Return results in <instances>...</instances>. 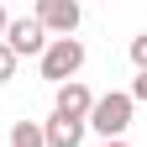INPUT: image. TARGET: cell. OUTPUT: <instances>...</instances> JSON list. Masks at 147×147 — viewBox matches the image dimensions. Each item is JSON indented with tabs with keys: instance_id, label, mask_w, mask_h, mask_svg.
<instances>
[{
	"instance_id": "cell-1",
	"label": "cell",
	"mask_w": 147,
	"mask_h": 147,
	"mask_svg": "<svg viewBox=\"0 0 147 147\" xmlns=\"http://www.w3.org/2000/svg\"><path fill=\"white\" fill-rule=\"evenodd\" d=\"M131 110H137V100L126 95V89H110V95H95L84 126H89V131H100L105 142H116V137H126V126H131Z\"/></svg>"
},
{
	"instance_id": "cell-2",
	"label": "cell",
	"mask_w": 147,
	"mask_h": 147,
	"mask_svg": "<svg viewBox=\"0 0 147 147\" xmlns=\"http://www.w3.org/2000/svg\"><path fill=\"white\" fill-rule=\"evenodd\" d=\"M84 58H89V53H84L79 37H47V47H42V58H37V63H42V79L58 89V84H68L74 74L84 68Z\"/></svg>"
},
{
	"instance_id": "cell-3",
	"label": "cell",
	"mask_w": 147,
	"mask_h": 147,
	"mask_svg": "<svg viewBox=\"0 0 147 147\" xmlns=\"http://www.w3.org/2000/svg\"><path fill=\"white\" fill-rule=\"evenodd\" d=\"M37 26H42L47 37H74L79 32V21H84V5L79 0H37Z\"/></svg>"
},
{
	"instance_id": "cell-4",
	"label": "cell",
	"mask_w": 147,
	"mask_h": 147,
	"mask_svg": "<svg viewBox=\"0 0 147 147\" xmlns=\"http://www.w3.org/2000/svg\"><path fill=\"white\" fill-rule=\"evenodd\" d=\"M16 58H42V47H47V32L37 26V16H11V26L5 37H0Z\"/></svg>"
},
{
	"instance_id": "cell-5",
	"label": "cell",
	"mask_w": 147,
	"mask_h": 147,
	"mask_svg": "<svg viewBox=\"0 0 147 147\" xmlns=\"http://www.w3.org/2000/svg\"><path fill=\"white\" fill-rule=\"evenodd\" d=\"M89 105H95V95H89V84H79V79H68V84L53 89V110H58V116L84 121V116H89Z\"/></svg>"
},
{
	"instance_id": "cell-6",
	"label": "cell",
	"mask_w": 147,
	"mask_h": 147,
	"mask_svg": "<svg viewBox=\"0 0 147 147\" xmlns=\"http://www.w3.org/2000/svg\"><path fill=\"white\" fill-rule=\"evenodd\" d=\"M84 131H89L84 121L58 116V110H53V116L42 121V147H79V142H84Z\"/></svg>"
},
{
	"instance_id": "cell-7",
	"label": "cell",
	"mask_w": 147,
	"mask_h": 147,
	"mask_svg": "<svg viewBox=\"0 0 147 147\" xmlns=\"http://www.w3.org/2000/svg\"><path fill=\"white\" fill-rule=\"evenodd\" d=\"M11 147H42V121H11Z\"/></svg>"
},
{
	"instance_id": "cell-8",
	"label": "cell",
	"mask_w": 147,
	"mask_h": 147,
	"mask_svg": "<svg viewBox=\"0 0 147 147\" xmlns=\"http://www.w3.org/2000/svg\"><path fill=\"white\" fill-rule=\"evenodd\" d=\"M16 63H21V58H16V53L0 42V84H11V79H16Z\"/></svg>"
},
{
	"instance_id": "cell-9",
	"label": "cell",
	"mask_w": 147,
	"mask_h": 147,
	"mask_svg": "<svg viewBox=\"0 0 147 147\" xmlns=\"http://www.w3.org/2000/svg\"><path fill=\"white\" fill-rule=\"evenodd\" d=\"M131 63H137V74L147 68V32H142V37H131Z\"/></svg>"
},
{
	"instance_id": "cell-10",
	"label": "cell",
	"mask_w": 147,
	"mask_h": 147,
	"mask_svg": "<svg viewBox=\"0 0 147 147\" xmlns=\"http://www.w3.org/2000/svg\"><path fill=\"white\" fill-rule=\"evenodd\" d=\"M126 95H131V100H142V105H147V68H142L137 79H131V89H126Z\"/></svg>"
},
{
	"instance_id": "cell-11",
	"label": "cell",
	"mask_w": 147,
	"mask_h": 147,
	"mask_svg": "<svg viewBox=\"0 0 147 147\" xmlns=\"http://www.w3.org/2000/svg\"><path fill=\"white\" fill-rule=\"evenodd\" d=\"M5 26H11V16H5V5H0V37H5Z\"/></svg>"
},
{
	"instance_id": "cell-12",
	"label": "cell",
	"mask_w": 147,
	"mask_h": 147,
	"mask_svg": "<svg viewBox=\"0 0 147 147\" xmlns=\"http://www.w3.org/2000/svg\"><path fill=\"white\" fill-rule=\"evenodd\" d=\"M100 147H126V137H116V142H100Z\"/></svg>"
}]
</instances>
